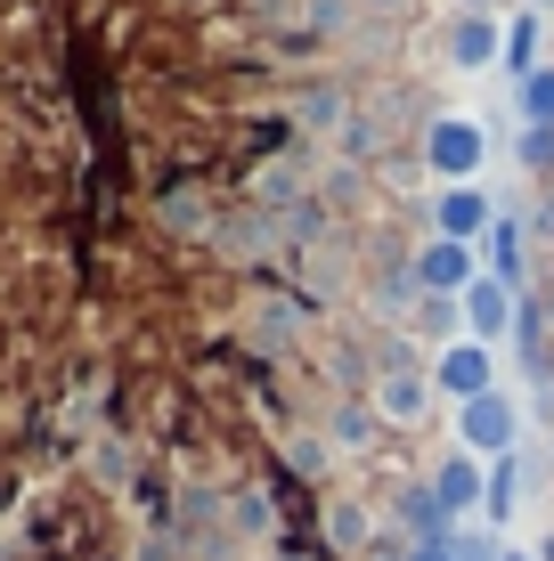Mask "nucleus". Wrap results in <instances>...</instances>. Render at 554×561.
Segmentation results:
<instances>
[{"mask_svg": "<svg viewBox=\"0 0 554 561\" xmlns=\"http://www.w3.org/2000/svg\"><path fill=\"white\" fill-rule=\"evenodd\" d=\"M482 154H489V139H482V123H465V114H441V123L425 130V163L441 171V187H473Z\"/></svg>", "mask_w": 554, "mask_h": 561, "instance_id": "1", "label": "nucleus"}, {"mask_svg": "<svg viewBox=\"0 0 554 561\" xmlns=\"http://www.w3.org/2000/svg\"><path fill=\"white\" fill-rule=\"evenodd\" d=\"M432 391H449L456 408H473V399H489L498 391V358H489V342H449L441 358H432Z\"/></svg>", "mask_w": 554, "mask_h": 561, "instance_id": "2", "label": "nucleus"}, {"mask_svg": "<svg viewBox=\"0 0 554 561\" xmlns=\"http://www.w3.org/2000/svg\"><path fill=\"white\" fill-rule=\"evenodd\" d=\"M456 439H465V456H513V439H522V415H513V399L506 391H489V399H473V408H456Z\"/></svg>", "mask_w": 554, "mask_h": 561, "instance_id": "3", "label": "nucleus"}, {"mask_svg": "<svg viewBox=\"0 0 554 561\" xmlns=\"http://www.w3.org/2000/svg\"><path fill=\"white\" fill-rule=\"evenodd\" d=\"M473 277H489V268L473 261V244H456V237H432L425 253H416V285H425L432 301H465Z\"/></svg>", "mask_w": 554, "mask_h": 561, "instance_id": "4", "label": "nucleus"}, {"mask_svg": "<svg viewBox=\"0 0 554 561\" xmlns=\"http://www.w3.org/2000/svg\"><path fill=\"white\" fill-rule=\"evenodd\" d=\"M513 318H522V294H513V285H498V277H473L465 285V334L473 342L513 334Z\"/></svg>", "mask_w": 554, "mask_h": 561, "instance_id": "5", "label": "nucleus"}, {"mask_svg": "<svg viewBox=\"0 0 554 561\" xmlns=\"http://www.w3.org/2000/svg\"><path fill=\"white\" fill-rule=\"evenodd\" d=\"M432 496H441V513H449V520H465L473 505H489V472H482V456L456 448L441 472H432Z\"/></svg>", "mask_w": 554, "mask_h": 561, "instance_id": "6", "label": "nucleus"}, {"mask_svg": "<svg viewBox=\"0 0 554 561\" xmlns=\"http://www.w3.org/2000/svg\"><path fill=\"white\" fill-rule=\"evenodd\" d=\"M432 228H441V237H456V244H473V237H489V228H498V211H489L482 187H441Z\"/></svg>", "mask_w": 554, "mask_h": 561, "instance_id": "7", "label": "nucleus"}, {"mask_svg": "<svg viewBox=\"0 0 554 561\" xmlns=\"http://www.w3.org/2000/svg\"><path fill=\"white\" fill-rule=\"evenodd\" d=\"M489 57H506V25H489V16H456V25H449V66L473 73V66H489Z\"/></svg>", "mask_w": 554, "mask_h": 561, "instance_id": "8", "label": "nucleus"}, {"mask_svg": "<svg viewBox=\"0 0 554 561\" xmlns=\"http://www.w3.org/2000/svg\"><path fill=\"white\" fill-rule=\"evenodd\" d=\"M375 399H384V415L392 423H416V415H425V399H432V382L425 375H416V366H384V391H375Z\"/></svg>", "mask_w": 554, "mask_h": 561, "instance_id": "9", "label": "nucleus"}, {"mask_svg": "<svg viewBox=\"0 0 554 561\" xmlns=\"http://www.w3.org/2000/svg\"><path fill=\"white\" fill-rule=\"evenodd\" d=\"M482 253H489V277L522 294V220H506V211H498V228L482 237Z\"/></svg>", "mask_w": 554, "mask_h": 561, "instance_id": "10", "label": "nucleus"}, {"mask_svg": "<svg viewBox=\"0 0 554 561\" xmlns=\"http://www.w3.org/2000/svg\"><path fill=\"white\" fill-rule=\"evenodd\" d=\"M506 73L513 82H530V73H539V9H522L506 25Z\"/></svg>", "mask_w": 554, "mask_h": 561, "instance_id": "11", "label": "nucleus"}, {"mask_svg": "<svg viewBox=\"0 0 554 561\" xmlns=\"http://www.w3.org/2000/svg\"><path fill=\"white\" fill-rule=\"evenodd\" d=\"M513 106H522V130H554V66H539L522 90H513Z\"/></svg>", "mask_w": 554, "mask_h": 561, "instance_id": "12", "label": "nucleus"}, {"mask_svg": "<svg viewBox=\"0 0 554 561\" xmlns=\"http://www.w3.org/2000/svg\"><path fill=\"white\" fill-rule=\"evenodd\" d=\"M513 505H522V456H498L489 463V520H513Z\"/></svg>", "mask_w": 554, "mask_h": 561, "instance_id": "13", "label": "nucleus"}, {"mask_svg": "<svg viewBox=\"0 0 554 561\" xmlns=\"http://www.w3.org/2000/svg\"><path fill=\"white\" fill-rule=\"evenodd\" d=\"M522 171H554V130H522Z\"/></svg>", "mask_w": 554, "mask_h": 561, "instance_id": "14", "label": "nucleus"}, {"mask_svg": "<svg viewBox=\"0 0 554 561\" xmlns=\"http://www.w3.org/2000/svg\"><path fill=\"white\" fill-rule=\"evenodd\" d=\"M408 561H456V546H416Z\"/></svg>", "mask_w": 554, "mask_h": 561, "instance_id": "15", "label": "nucleus"}, {"mask_svg": "<svg viewBox=\"0 0 554 561\" xmlns=\"http://www.w3.org/2000/svg\"><path fill=\"white\" fill-rule=\"evenodd\" d=\"M539 561H554V537H546V546H539Z\"/></svg>", "mask_w": 554, "mask_h": 561, "instance_id": "16", "label": "nucleus"}, {"mask_svg": "<svg viewBox=\"0 0 554 561\" xmlns=\"http://www.w3.org/2000/svg\"><path fill=\"white\" fill-rule=\"evenodd\" d=\"M506 561H539V553H506Z\"/></svg>", "mask_w": 554, "mask_h": 561, "instance_id": "17", "label": "nucleus"}]
</instances>
